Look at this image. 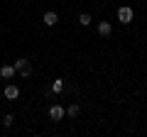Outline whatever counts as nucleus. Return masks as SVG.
<instances>
[{
	"label": "nucleus",
	"mask_w": 147,
	"mask_h": 137,
	"mask_svg": "<svg viewBox=\"0 0 147 137\" xmlns=\"http://www.w3.org/2000/svg\"><path fill=\"white\" fill-rule=\"evenodd\" d=\"M69 115H71V118H76V115H79V105H76V103H74V105H69Z\"/></svg>",
	"instance_id": "10"
},
{
	"label": "nucleus",
	"mask_w": 147,
	"mask_h": 137,
	"mask_svg": "<svg viewBox=\"0 0 147 137\" xmlns=\"http://www.w3.org/2000/svg\"><path fill=\"white\" fill-rule=\"evenodd\" d=\"M0 81H3V76H0Z\"/></svg>",
	"instance_id": "12"
},
{
	"label": "nucleus",
	"mask_w": 147,
	"mask_h": 137,
	"mask_svg": "<svg viewBox=\"0 0 147 137\" xmlns=\"http://www.w3.org/2000/svg\"><path fill=\"white\" fill-rule=\"evenodd\" d=\"M61 91H64V81L57 79V81L52 83V93H61Z\"/></svg>",
	"instance_id": "9"
},
{
	"label": "nucleus",
	"mask_w": 147,
	"mask_h": 137,
	"mask_svg": "<svg viewBox=\"0 0 147 137\" xmlns=\"http://www.w3.org/2000/svg\"><path fill=\"white\" fill-rule=\"evenodd\" d=\"M12 122H15V115H5V120H3V125H5V127H12Z\"/></svg>",
	"instance_id": "11"
},
{
	"label": "nucleus",
	"mask_w": 147,
	"mask_h": 137,
	"mask_svg": "<svg viewBox=\"0 0 147 137\" xmlns=\"http://www.w3.org/2000/svg\"><path fill=\"white\" fill-rule=\"evenodd\" d=\"M5 98H7V100H17V98H20V88H17L15 83L5 86Z\"/></svg>",
	"instance_id": "3"
},
{
	"label": "nucleus",
	"mask_w": 147,
	"mask_h": 137,
	"mask_svg": "<svg viewBox=\"0 0 147 137\" xmlns=\"http://www.w3.org/2000/svg\"><path fill=\"white\" fill-rule=\"evenodd\" d=\"M15 68H17V74L25 76V79H30V76H32V64L27 61V59H17V61H15Z\"/></svg>",
	"instance_id": "1"
},
{
	"label": "nucleus",
	"mask_w": 147,
	"mask_h": 137,
	"mask_svg": "<svg viewBox=\"0 0 147 137\" xmlns=\"http://www.w3.org/2000/svg\"><path fill=\"white\" fill-rule=\"evenodd\" d=\"M98 34L100 37H110L113 34V25L110 22H98Z\"/></svg>",
	"instance_id": "5"
},
{
	"label": "nucleus",
	"mask_w": 147,
	"mask_h": 137,
	"mask_svg": "<svg viewBox=\"0 0 147 137\" xmlns=\"http://www.w3.org/2000/svg\"><path fill=\"white\" fill-rule=\"evenodd\" d=\"M118 22H123V25L132 22V7H130V5H123V7H118Z\"/></svg>",
	"instance_id": "2"
},
{
	"label": "nucleus",
	"mask_w": 147,
	"mask_h": 137,
	"mask_svg": "<svg viewBox=\"0 0 147 137\" xmlns=\"http://www.w3.org/2000/svg\"><path fill=\"white\" fill-rule=\"evenodd\" d=\"M57 22H59L57 12H52V10H49V12H44V25H47V27H54Z\"/></svg>",
	"instance_id": "7"
},
{
	"label": "nucleus",
	"mask_w": 147,
	"mask_h": 137,
	"mask_svg": "<svg viewBox=\"0 0 147 137\" xmlns=\"http://www.w3.org/2000/svg\"><path fill=\"white\" fill-rule=\"evenodd\" d=\"M64 115H66V110H64L61 105H52L49 108V118H52V120H61Z\"/></svg>",
	"instance_id": "4"
},
{
	"label": "nucleus",
	"mask_w": 147,
	"mask_h": 137,
	"mask_svg": "<svg viewBox=\"0 0 147 137\" xmlns=\"http://www.w3.org/2000/svg\"><path fill=\"white\" fill-rule=\"evenodd\" d=\"M15 64H5V66L0 68V76H3V79H12V76H15Z\"/></svg>",
	"instance_id": "6"
},
{
	"label": "nucleus",
	"mask_w": 147,
	"mask_h": 137,
	"mask_svg": "<svg viewBox=\"0 0 147 137\" xmlns=\"http://www.w3.org/2000/svg\"><path fill=\"white\" fill-rule=\"evenodd\" d=\"M91 22H93V20H91L88 12H81V15H79V25H81V27H88Z\"/></svg>",
	"instance_id": "8"
}]
</instances>
